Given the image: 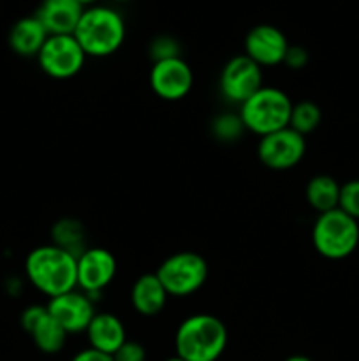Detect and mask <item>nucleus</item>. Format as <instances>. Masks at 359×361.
I'll return each mask as SVG.
<instances>
[{"instance_id":"obj_3","label":"nucleus","mask_w":359,"mask_h":361,"mask_svg":"<svg viewBox=\"0 0 359 361\" xmlns=\"http://www.w3.org/2000/svg\"><path fill=\"white\" fill-rule=\"evenodd\" d=\"M227 342L229 334L222 319L211 314H194L176 330V356L185 361H218Z\"/></svg>"},{"instance_id":"obj_2","label":"nucleus","mask_w":359,"mask_h":361,"mask_svg":"<svg viewBox=\"0 0 359 361\" xmlns=\"http://www.w3.org/2000/svg\"><path fill=\"white\" fill-rule=\"evenodd\" d=\"M73 35L83 48L84 55L106 59L115 55L125 42V20L115 7L95 4L84 7Z\"/></svg>"},{"instance_id":"obj_30","label":"nucleus","mask_w":359,"mask_h":361,"mask_svg":"<svg viewBox=\"0 0 359 361\" xmlns=\"http://www.w3.org/2000/svg\"><path fill=\"white\" fill-rule=\"evenodd\" d=\"M77 2H80L83 7H90V6H95L99 0H77Z\"/></svg>"},{"instance_id":"obj_14","label":"nucleus","mask_w":359,"mask_h":361,"mask_svg":"<svg viewBox=\"0 0 359 361\" xmlns=\"http://www.w3.org/2000/svg\"><path fill=\"white\" fill-rule=\"evenodd\" d=\"M84 7L77 0H42L35 16L49 35L74 34Z\"/></svg>"},{"instance_id":"obj_23","label":"nucleus","mask_w":359,"mask_h":361,"mask_svg":"<svg viewBox=\"0 0 359 361\" xmlns=\"http://www.w3.org/2000/svg\"><path fill=\"white\" fill-rule=\"evenodd\" d=\"M150 56L153 59V62H160V60H169V59H178L182 56V46L176 41L175 37L168 34L157 35L153 41L150 42Z\"/></svg>"},{"instance_id":"obj_20","label":"nucleus","mask_w":359,"mask_h":361,"mask_svg":"<svg viewBox=\"0 0 359 361\" xmlns=\"http://www.w3.org/2000/svg\"><path fill=\"white\" fill-rule=\"evenodd\" d=\"M28 335L34 341L35 348L46 355H56L62 351L67 344V337H69V334L49 316V312L42 316V319L28 331Z\"/></svg>"},{"instance_id":"obj_4","label":"nucleus","mask_w":359,"mask_h":361,"mask_svg":"<svg viewBox=\"0 0 359 361\" xmlns=\"http://www.w3.org/2000/svg\"><path fill=\"white\" fill-rule=\"evenodd\" d=\"M292 106L294 104L291 97L284 90L264 85L239 106L238 115L245 126V130L263 137L289 127Z\"/></svg>"},{"instance_id":"obj_8","label":"nucleus","mask_w":359,"mask_h":361,"mask_svg":"<svg viewBox=\"0 0 359 361\" xmlns=\"http://www.w3.org/2000/svg\"><path fill=\"white\" fill-rule=\"evenodd\" d=\"M306 154V140L291 127L260 137L257 157L273 171H287L296 168Z\"/></svg>"},{"instance_id":"obj_25","label":"nucleus","mask_w":359,"mask_h":361,"mask_svg":"<svg viewBox=\"0 0 359 361\" xmlns=\"http://www.w3.org/2000/svg\"><path fill=\"white\" fill-rule=\"evenodd\" d=\"M113 361H146V349L143 344L134 341H125L111 355Z\"/></svg>"},{"instance_id":"obj_1","label":"nucleus","mask_w":359,"mask_h":361,"mask_svg":"<svg viewBox=\"0 0 359 361\" xmlns=\"http://www.w3.org/2000/svg\"><path fill=\"white\" fill-rule=\"evenodd\" d=\"M77 257L53 245H41L30 250L25 259L28 282L48 298L77 289Z\"/></svg>"},{"instance_id":"obj_24","label":"nucleus","mask_w":359,"mask_h":361,"mask_svg":"<svg viewBox=\"0 0 359 361\" xmlns=\"http://www.w3.org/2000/svg\"><path fill=\"white\" fill-rule=\"evenodd\" d=\"M338 208L351 215L352 219L359 221V178L348 180L341 185Z\"/></svg>"},{"instance_id":"obj_10","label":"nucleus","mask_w":359,"mask_h":361,"mask_svg":"<svg viewBox=\"0 0 359 361\" xmlns=\"http://www.w3.org/2000/svg\"><path fill=\"white\" fill-rule=\"evenodd\" d=\"M116 257L104 247H88L77 256V289L87 293L92 300L101 295L116 275Z\"/></svg>"},{"instance_id":"obj_9","label":"nucleus","mask_w":359,"mask_h":361,"mask_svg":"<svg viewBox=\"0 0 359 361\" xmlns=\"http://www.w3.org/2000/svg\"><path fill=\"white\" fill-rule=\"evenodd\" d=\"M218 87L229 102L241 106L246 99L264 87L263 67L257 66L245 53L232 56L222 69Z\"/></svg>"},{"instance_id":"obj_27","label":"nucleus","mask_w":359,"mask_h":361,"mask_svg":"<svg viewBox=\"0 0 359 361\" xmlns=\"http://www.w3.org/2000/svg\"><path fill=\"white\" fill-rule=\"evenodd\" d=\"M48 312V309H46V305H30L27 307V309L21 312V328H23L25 331H30L32 328L35 326V324L39 323V321L42 319V316Z\"/></svg>"},{"instance_id":"obj_7","label":"nucleus","mask_w":359,"mask_h":361,"mask_svg":"<svg viewBox=\"0 0 359 361\" xmlns=\"http://www.w3.org/2000/svg\"><path fill=\"white\" fill-rule=\"evenodd\" d=\"M83 48L73 34L49 35L37 55L42 73L53 80H69L81 73L84 66Z\"/></svg>"},{"instance_id":"obj_29","label":"nucleus","mask_w":359,"mask_h":361,"mask_svg":"<svg viewBox=\"0 0 359 361\" xmlns=\"http://www.w3.org/2000/svg\"><path fill=\"white\" fill-rule=\"evenodd\" d=\"M285 361H313V360H310L308 356H303V355H294V356H289L287 360Z\"/></svg>"},{"instance_id":"obj_22","label":"nucleus","mask_w":359,"mask_h":361,"mask_svg":"<svg viewBox=\"0 0 359 361\" xmlns=\"http://www.w3.org/2000/svg\"><path fill=\"white\" fill-rule=\"evenodd\" d=\"M211 130H213L215 137L220 141H234L245 130L239 115L234 113H224V115H218L217 118L211 123Z\"/></svg>"},{"instance_id":"obj_5","label":"nucleus","mask_w":359,"mask_h":361,"mask_svg":"<svg viewBox=\"0 0 359 361\" xmlns=\"http://www.w3.org/2000/svg\"><path fill=\"white\" fill-rule=\"evenodd\" d=\"M313 249L329 261L352 256L359 245V221L340 208L317 215L312 228Z\"/></svg>"},{"instance_id":"obj_18","label":"nucleus","mask_w":359,"mask_h":361,"mask_svg":"<svg viewBox=\"0 0 359 361\" xmlns=\"http://www.w3.org/2000/svg\"><path fill=\"white\" fill-rule=\"evenodd\" d=\"M341 185L329 175H315L308 180L305 189L306 201L317 214H326L340 204Z\"/></svg>"},{"instance_id":"obj_12","label":"nucleus","mask_w":359,"mask_h":361,"mask_svg":"<svg viewBox=\"0 0 359 361\" xmlns=\"http://www.w3.org/2000/svg\"><path fill=\"white\" fill-rule=\"evenodd\" d=\"M49 316L63 328L69 335L84 334L88 324L92 323L95 312V303L87 293L74 289L63 295L49 298L48 305Z\"/></svg>"},{"instance_id":"obj_11","label":"nucleus","mask_w":359,"mask_h":361,"mask_svg":"<svg viewBox=\"0 0 359 361\" xmlns=\"http://www.w3.org/2000/svg\"><path fill=\"white\" fill-rule=\"evenodd\" d=\"M150 87L153 94L164 101H182L194 87L192 67L182 56L153 62L150 71Z\"/></svg>"},{"instance_id":"obj_16","label":"nucleus","mask_w":359,"mask_h":361,"mask_svg":"<svg viewBox=\"0 0 359 361\" xmlns=\"http://www.w3.org/2000/svg\"><path fill=\"white\" fill-rule=\"evenodd\" d=\"M169 295L157 274H144L136 279L130 289V305L144 317L158 316L168 305Z\"/></svg>"},{"instance_id":"obj_19","label":"nucleus","mask_w":359,"mask_h":361,"mask_svg":"<svg viewBox=\"0 0 359 361\" xmlns=\"http://www.w3.org/2000/svg\"><path fill=\"white\" fill-rule=\"evenodd\" d=\"M51 240L53 245L67 250L73 256H81L87 247V231L84 226L77 219L63 217L56 221L51 228Z\"/></svg>"},{"instance_id":"obj_17","label":"nucleus","mask_w":359,"mask_h":361,"mask_svg":"<svg viewBox=\"0 0 359 361\" xmlns=\"http://www.w3.org/2000/svg\"><path fill=\"white\" fill-rule=\"evenodd\" d=\"M49 37L44 25L35 14L25 16L13 25L9 32V46L20 56H37L46 39Z\"/></svg>"},{"instance_id":"obj_31","label":"nucleus","mask_w":359,"mask_h":361,"mask_svg":"<svg viewBox=\"0 0 359 361\" xmlns=\"http://www.w3.org/2000/svg\"><path fill=\"white\" fill-rule=\"evenodd\" d=\"M113 2H115V4H129V2H132V0H113Z\"/></svg>"},{"instance_id":"obj_32","label":"nucleus","mask_w":359,"mask_h":361,"mask_svg":"<svg viewBox=\"0 0 359 361\" xmlns=\"http://www.w3.org/2000/svg\"><path fill=\"white\" fill-rule=\"evenodd\" d=\"M164 361H185V360L178 358V356H172V358H168V360H164Z\"/></svg>"},{"instance_id":"obj_26","label":"nucleus","mask_w":359,"mask_h":361,"mask_svg":"<svg viewBox=\"0 0 359 361\" xmlns=\"http://www.w3.org/2000/svg\"><path fill=\"white\" fill-rule=\"evenodd\" d=\"M310 55L306 51V48L299 44H289L287 53H285L284 59V66H287L289 69L292 71H301L305 69L306 63H308Z\"/></svg>"},{"instance_id":"obj_13","label":"nucleus","mask_w":359,"mask_h":361,"mask_svg":"<svg viewBox=\"0 0 359 361\" xmlns=\"http://www.w3.org/2000/svg\"><path fill=\"white\" fill-rule=\"evenodd\" d=\"M245 55L260 67H275L284 63L289 41L275 25L260 23L250 28L245 35Z\"/></svg>"},{"instance_id":"obj_21","label":"nucleus","mask_w":359,"mask_h":361,"mask_svg":"<svg viewBox=\"0 0 359 361\" xmlns=\"http://www.w3.org/2000/svg\"><path fill=\"white\" fill-rule=\"evenodd\" d=\"M322 122V109L313 101H301L292 106L289 127L301 136L312 134Z\"/></svg>"},{"instance_id":"obj_15","label":"nucleus","mask_w":359,"mask_h":361,"mask_svg":"<svg viewBox=\"0 0 359 361\" xmlns=\"http://www.w3.org/2000/svg\"><path fill=\"white\" fill-rule=\"evenodd\" d=\"M87 338L90 348L113 355L127 341L125 324L118 316L109 312H97L87 328Z\"/></svg>"},{"instance_id":"obj_6","label":"nucleus","mask_w":359,"mask_h":361,"mask_svg":"<svg viewBox=\"0 0 359 361\" xmlns=\"http://www.w3.org/2000/svg\"><path fill=\"white\" fill-rule=\"evenodd\" d=\"M155 274L169 296L185 298L206 284L210 268L201 254L183 250L165 257Z\"/></svg>"},{"instance_id":"obj_28","label":"nucleus","mask_w":359,"mask_h":361,"mask_svg":"<svg viewBox=\"0 0 359 361\" xmlns=\"http://www.w3.org/2000/svg\"><path fill=\"white\" fill-rule=\"evenodd\" d=\"M70 361H113L111 355H106V353L97 351L94 348H87L83 351L76 353Z\"/></svg>"}]
</instances>
